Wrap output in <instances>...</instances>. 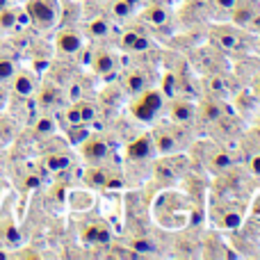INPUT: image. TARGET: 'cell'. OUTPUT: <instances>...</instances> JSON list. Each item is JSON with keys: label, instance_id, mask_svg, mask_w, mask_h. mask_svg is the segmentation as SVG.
<instances>
[{"label": "cell", "instance_id": "obj_38", "mask_svg": "<svg viewBox=\"0 0 260 260\" xmlns=\"http://www.w3.org/2000/svg\"><path fill=\"white\" fill-rule=\"evenodd\" d=\"M3 7H9V0H0V9Z\"/></svg>", "mask_w": 260, "mask_h": 260}, {"label": "cell", "instance_id": "obj_21", "mask_svg": "<svg viewBox=\"0 0 260 260\" xmlns=\"http://www.w3.org/2000/svg\"><path fill=\"white\" fill-rule=\"evenodd\" d=\"M162 89H165V94L169 96V99H174V94H176L178 87H176V78L171 76V73H167L165 76V85H162Z\"/></svg>", "mask_w": 260, "mask_h": 260}, {"label": "cell", "instance_id": "obj_13", "mask_svg": "<svg viewBox=\"0 0 260 260\" xmlns=\"http://www.w3.org/2000/svg\"><path fill=\"white\" fill-rule=\"evenodd\" d=\"M85 153H87L89 157H103L105 153H108V144L101 142V139H99V142H94V144H87V146H85Z\"/></svg>", "mask_w": 260, "mask_h": 260}, {"label": "cell", "instance_id": "obj_25", "mask_svg": "<svg viewBox=\"0 0 260 260\" xmlns=\"http://www.w3.org/2000/svg\"><path fill=\"white\" fill-rule=\"evenodd\" d=\"M219 44L224 46V48H235V46H238V37H235V35H221L219 37Z\"/></svg>", "mask_w": 260, "mask_h": 260}, {"label": "cell", "instance_id": "obj_8", "mask_svg": "<svg viewBox=\"0 0 260 260\" xmlns=\"http://www.w3.org/2000/svg\"><path fill=\"white\" fill-rule=\"evenodd\" d=\"M114 67H117V62H114V57L110 53H99L94 59V71L101 73V76H108V73L114 71Z\"/></svg>", "mask_w": 260, "mask_h": 260}, {"label": "cell", "instance_id": "obj_17", "mask_svg": "<svg viewBox=\"0 0 260 260\" xmlns=\"http://www.w3.org/2000/svg\"><path fill=\"white\" fill-rule=\"evenodd\" d=\"M16 73V64L12 59H0V80H9Z\"/></svg>", "mask_w": 260, "mask_h": 260}, {"label": "cell", "instance_id": "obj_14", "mask_svg": "<svg viewBox=\"0 0 260 260\" xmlns=\"http://www.w3.org/2000/svg\"><path fill=\"white\" fill-rule=\"evenodd\" d=\"M112 14L117 18H128L130 14H133V7H130L126 0H114L112 3Z\"/></svg>", "mask_w": 260, "mask_h": 260}, {"label": "cell", "instance_id": "obj_36", "mask_svg": "<svg viewBox=\"0 0 260 260\" xmlns=\"http://www.w3.org/2000/svg\"><path fill=\"white\" fill-rule=\"evenodd\" d=\"M27 185H30V187H35V185H39V180H37V178H30V180H27Z\"/></svg>", "mask_w": 260, "mask_h": 260}, {"label": "cell", "instance_id": "obj_23", "mask_svg": "<svg viewBox=\"0 0 260 260\" xmlns=\"http://www.w3.org/2000/svg\"><path fill=\"white\" fill-rule=\"evenodd\" d=\"M148 46H151V44H148L146 37L137 35V39L133 41V48H130V50H135V53H144V50H148Z\"/></svg>", "mask_w": 260, "mask_h": 260}, {"label": "cell", "instance_id": "obj_16", "mask_svg": "<svg viewBox=\"0 0 260 260\" xmlns=\"http://www.w3.org/2000/svg\"><path fill=\"white\" fill-rule=\"evenodd\" d=\"M144 87H146V78H144L142 73H133V76L128 78V89L130 91L139 94V91H144Z\"/></svg>", "mask_w": 260, "mask_h": 260}, {"label": "cell", "instance_id": "obj_28", "mask_svg": "<svg viewBox=\"0 0 260 260\" xmlns=\"http://www.w3.org/2000/svg\"><path fill=\"white\" fill-rule=\"evenodd\" d=\"M7 242H12V244H18V240H21V235L16 233V229H7Z\"/></svg>", "mask_w": 260, "mask_h": 260}, {"label": "cell", "instance_id": "obj_29", "mask_svg": "<svg viewBox=\"0 0 260 260\" xmlns=\"http://www.w3.org/2000/svg\"><path fill=\"white\" fill-rule=\"evenodd\" d=\"M135 39H137V32H128V35L126 37H123V48H133V41Z\"/></svg>", "mask_w": 260, "mask_h": 260}, {"label": "cell", "instance_id": "obj_12", "mask_svg": "<svg viewBox=\"0 0 260 260\" xmlns=\"http://www.w3.org/2000/svg\"><path fill=\"white\" fill-rule=\"evenodd\" d=\"M146 21L153 23V25H165L167 23V12L162 7H151L146 12Z\"/></svg>", "mask_w": 260, "mask_h": 260}, {"label": "cell", "instance_id": "obj_39", "mask_svg": "<svg viewBox=\"0 0 260 260\" xmlns=\"http://www.w3.org/2000/svg\"><path fill=\"white\" fill-rule=\"evenodd\" d=\"M199 3H208V0H199Z\"/></svg>", "mask_w": 260, "mask_h": 260}, {"label": "cell", "instance_id": "obj_18", "mask_svg": "<svg viewBox=\"0 0 260 260\" xmlns=\"http://www.w3.org/2000/svg\"><path fill=\"white\" fill-rule=\"evenodd\" d=\"M203 117H206V121H219L221 119V110L217 103H208L206 110H203Z\"/></svg>", "mask_w": 260, "mask_h": 260}, {"label": "cell", "instance_id": "obj_35", "mask_svg": "<svg viewBox=\"0 0 260 260\" xmlns=\"http://www.w3.org/2000/svg\"><path fill=\"white\" fill-rule=\"evenodd\" d=\"M5 101H7V96H5V91H0V110L5 108Z\"/></svg>", "mask_w": 260, "mask_h": 260}, {"label": "cell", "instance_id": "obj_33", "mask_svg": "<svg viewBox=\"0 0 260 260\" xmlns=\"http://www.w3.org/2000/svg\"><path fill=\"white\" fill-rule=\"evenodd\" d=\"M160 176H162V178H169V176H171V171H169V169H165V167H162V169H160Z\"/></svg>", "mask_w": 260, "mask_h": 260}, {"label": "cell", "instance_id": "obj_9", "mask_svg": "<svg viewBox=\"0 0 260 260\" xmlns=\"http://www.w3.org/2000/svg\"><path fill=\"white\" fill-rule=\"evenodd\" d=\"M16 25H18L16 12H12L9 7H3V9H0V27H3V30H14Z\"/></svg>", "mask_w": 260, "mask_h": 260}, {"label": "cell", "instance_id": "obj_40", "mask_svg": "<svg viewBox=\"0 0 260 260\" xmlns=\"http://www.w3.org/2000/svg\"><path fill=\"white\" fill-rule=\"evenodd\" d=\"M258 94H260V85H258Z\"/></svg>", "mask_w": 260, "mask_h": 260}, {"label": "cell", "instance_id": "obj_5", "mask_svg": "<svg viewBox=\"0 0 260 260\" xmlns=\"http://www.w3.org/2000/svg\"><path fill=\"white\" fill-rule=\"evenodd\" d=\"M151 148H153L151 139H148V137H139V139H135V142H130L128 157H133V160H144V157L151 155Z\"/></svg>", "mask_w": 260, "mask_h": 260}, {"label": "cell", "instance_id": "obj_32", "mask_svg": "<svg viewBox=\"0 0 260 260\" xmlns=\"http://www.w3.org/2000/svg\"><path fill=\"white\" fill-rule=\"evenodd\" d=\"M212 89L219 91V89H221V80H217V78H215V80H212Z\"/></svg>", "mask_w": 260, "mask_h": 260}, {"label": "cell", "instance_id": "obj_2", "mask_svg": "<svg viewBox=\"0 0 260 260\" xmlns=\"http://www.w3.org/2000/svg\"><path fill=\"white\" fill-rule=\"evenodd\" d=\"M160 108H162V94L160 91H146V94L133 105V114L139 119V121H151Z\"/></svg>", "mask_w": 260, "mask_h": 260}, {"label": "cell", "instance_id": "obj_15", "mask_svg": "<svg viewBox=\"0 0 260 260\" xmlns=\"http://www.w3.org/2000/svg\"><path fill=\"white\" fill-rule=\"evenodd\" d=\"M155 146H157V151H160V153H171V151H174V137L160 133L155 137Z\"/></svg>", "mask_w": 260, "mask_h": 260}, {"label": "cell", "instance_id": "obj_24", "mask_svg": "<svg viewBox=\"0 0 260 260\" xmlns=\"http://www.w3.org/2000/svg\"><path fill=\"white\" fill-rule=\"evenodd\" d=\"M67 119L71 121V126H80L82 123V117H80V108H71L67 112Z\"/></svg>", "mask_w": 260, "mask_h": 260}, {"label": "cell", "instance_id": "obj_7", "mask_svg": "<svg viewBox=\"0 0 260 260\" xmlns=\"http://www.w3.org/2000/svg\"><path fill=\"white\" fill-rule=\"evenodd\" d=\"M194 117V110L189 103H185V101H178V103H174V110H171V119L178 123H187L192 121Z\"/></svg>", "mask_w": 260, "mask_h": 260}, {"label": "cell", "instance_id": "obj_22", "mask_svg": "<svg viewBox=\"0 0 260 260\" xmlns=\"http://www.w3.org/2000/svg\"><path fill=\"white\" fill-rule=\"evenodd\" d=\"M53 130H55L53 119H39V123H37V133H41V135H50Z\"/></svg>", "mask_w": 260, "mask_h": 260}, {"label": "cell", "instance_id": "obj_6", "mask_svg": "<svg viewBox=\"0 0 260 260\" xmlns=\"http://www.w3.org/2000/svg\"><path fill=\"white\" fill-rule=\"evenodd\" d=\"M82 238L87 242H94V244H108L110 242V231L105 226H87L82 231Z\"/></svg>", "mask_w": 260, "mask_h": 260}, {"label": "cell", "instance_id": "obj_20", "mask_svg": "<svg viewBox=\"0 0 260 260\" xmlns=\"http://www.w3.org/2000/svg\"><path fill=\"white\" fill-rule=\"evenodd\" d=\"M133 247H135V251H139V253H153L155 251V244L148 242V240H135Z\"/></svg>", "mask_w": 260, "mask_h": 260}, {"label": "cell", "instance_id": "obj_1", "mask_svg": "<svg viewBox=\"0 0 260 260\" xmlns=\"http://www.w3.org/2000/svg\"><path fill=\"white\" fill-rule=\"evenodd\" d=\"M27 18L39 27H50L57 21V3L55 0H27Z\"/></svg>", "mask_w": 260, "mask_h": 260}, {"label": "cell", "instance_id": "obj_4", "mask_svg": "<svg viewBox=\"0 0 260 260\" xmlns=\"http://www.w3.org/2000/svg\"><path fill=\"white\" fill-rule=\"evenodd\" d=\"M12 80H14V91H16L18 96H32L35 94V89H37V80H35V76H30L27 71H18V73H14L12 76Z\"/></svg>", "mask_w": 260, "mask_h": 260}, {"label": "cell", "instance_id": "obj_11", "mask_svg": "<svg viewBox=\"0 0 260 260\" xmlns=\"http://www.w3.org/2000/svg\"><path fill=\"white\" fill-rule=\"evenodd\" d=\"M69 165H71V160H69L67 155H50L48 160H46V167H48L50 171H62V169H67Z\"/></svg>", "mask_w": 260, "mask_h": 260}, {"label": "cell", "instance_id": "obj_19", "mask_svg": "<svg viewBox=\"0 0 260 260\" xmlns=\"http://www.w3.org/2000/svg\"><path fill=\"white\" fill-rule=\"evenodd\" d=\"M212 165H215L217 169H229V167L233 165V160H231V155H226V153H217V155L212 157Z\"/></svg>", "mask_w": 260, "mask_h": 260}, {"label": "cell", "instance_id": "obj_30", "mask_svg": "<svg viewBox=\"0 0 260 260\" xmlns=\"http://www.w3.org/2000/svg\"><path fill=\"white\" fill-rule=\"evenodd\" d=\"M217 5H219L221 9H233L235 5H238V0H217Z\"/></svg>", "mask_w": 260, "mask_h": 260}, {"label": "cell", "instance_id": "obj_10", "mask_svg": "<svg viewBox=\"0 0 260 260\" xmlns=\"http://www.w3.org/2000/svg\"><path fill=\"white\" fill-rule=\"evenodd\" d=\"M89 30L94 37H108L110 35V23L105 21V18H94V21L89 23Z\"/></svg>", "mask_w": 260, "mask_h": 260}, {"label": "cell", "instance_id": "obj_41", "mask_svg": "<svg viewBox=\"0 0 260 260\" xmlns=\"http://www.w3.org/2000/svg\"><path fill=\"white\" fill-rule=\"evenodd\" d=\"M0 46H3V44H0Z\"/></svg>", "mask_w": 260, "mask_h": 260}, {"label": "cell", "instance_id": "obj_34", "mask_svg": "<svg viewBox=\"0 0 260 260\" xmlns=\"http://www.w3.org/2000/svg\"><path fill=\"white\" fill-rule=\"evenodd\" d=\"M108 187H121V180H110Z\"/></svg>", "mask_w": 260, "mask_h": 260}, {"label": "cell", "instance_id": "obj_26", "mask_svg": "<svg viewBox=\"0 0 260 260\" xmlns=\"http://www.w3.org/2000/svg\"><path fill=\"white\" fill-rule=\"evenodd\" d=\"M80 117H82V123L91 121V119H94V108H91V105H87V103H82L80 105Z\"/></svg>", "mask_w": 260, "mask_h": 260}, {"label": "cell", "instance_id": "obj_31", "mask_svg": "<svg viewBox=\"0 0 260 260\" xmlns=\"http://www.w3.org/2000/svg\"><path fill=\"white\" fill-rule=\"evenodd\" d=\"M251 171H253L256 176H260V155H256V157L251 160Z\"/></svg>", "mask_w": 260, "mask_h": 260}, {"label": "cell", "instance_id": "obj_27", "mask_svg": "<svg viewBox=\"0 0 260 260\" xmlns=\"http://www.w3.org/2000/svg\"><path fill=\"white\" fill-rule=\"evenodd\" d=\"M240 221H242V219H240V215H235V212H231V215H226L224 224L229 226V229H238V226H240Z\"/></svg>", "mask_w": 260, "mask_h": 260}, {"label": "cell", "instance_id": "obj_37", "mask_svg": "<svg viewBox=\"0 0 260 260\" xmlns=\"http://www.w3.org/2000/svg\"><path fill=\"white\" fill-rule=\"evenodd\" d=\"M126 3H128L133 9H135V7H137V5H139V0H126Z\"/></svg>", "mask_w": 260, "mask_h": 260}, {"label": "cell", "instance_id": "obj_3", "mask_svg": "<svg viewBox=\"0 0 260 260\" xmlns=\"http://www.w3.org/2000/svg\"><path fill=\"white\" fill-rule=\"evenodd\" d=\"M57 48L62 50V53H67V55H73V53H78V50L82 48V39H80V35H76V32H71V30H62L57 35Z\"/></svg>", "mask_w": 260, "mask_h": 260}]
</instances>
